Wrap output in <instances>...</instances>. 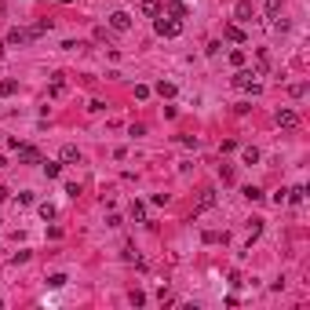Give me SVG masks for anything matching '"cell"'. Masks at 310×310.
Listing matches in <instances>:
<instances>
[{"instance_id": "obj_1", "label": "cell", "mask_w": 310, "mask_h": 310, "mask_svg": "<svg viewBox=\"0 0 310 310\" xmlns=\"http://www.w3.org/2000/svg\"><path fill=\"white\" fill-rule=\"evenodd\" d=\"M252 77H256V73H252V70H241V66H237V73H233V88H241V91H252V95H259V84L256 80H252Z\"/></svg>"}, {"instance_id": "obj_2", "label": "cell", "mask_w": 310, "mask_h": 310, "mask_svg": "<svg viewBox=\"0 0 310 310\" xmlns=\"http://www.w3.org/2000/svg\"><path fill=\"white\" fill-rule=\"evenodd\" d=\"M154 30H157V37H179L183 33V22H179V18H157Z\"/></svg>"}, {"instance_id": "obj_3", "label": "cell", "mask_w": 310, "mask_h": 310, "mask_svg": "<svg viewBox=\"0 0 310 310\" xmlns=\"http://www.w3.org/2000/svg\"><path fill=\"white\" fill-rule=\"evenodd\" d=\"M15 150H18V161H26V164H37V161H40V150L30 146V143H18V139H15Z\"/></svg>"}, {"instance_id": "obj_4", "label": "cell", "mask_w": 310, "mask_h": 310, "mask_svg": "<svg viewBox=\"0 0 310 310\" xmlns=\"http://www.w3.org/2000/svg\"><path fill=\"white\" fill-rule=\"evenodd\" d=\"M110 30H117V33L131 30V15L128 11H114V15H110Z\"/></svg>"}, {"instance_id": "obj_5", "label": "cell", "mask_w": 310, "mask_h": 310, "mask_svg": "<svg viewBox=\"0 0 310 310\" xmlns=\"http://www.w3.org/2000/svg\"><path fill=\"white\" fill-rule=\"evenodd\" d=\"M30 40H33V33L22 30V26H15V30L7 33V44H15V48H22V44H30Z\"/></svg>"}, {"instance_id": "obj_6", "label": "cell", "mask_w": 310, "mask_h": 310, "mask_svg": "<svg viewBox=\"0 0 310 310\" xmlns=\"http://www.w3.org/2000/svg\"><path fill=\"white\" fill-rule=\"evenodd\" d=\"M277 124L281 128H296L299 124V114H296V110H288V106H281L277 110Z\"/></svg>"}, {"instance_id": "obj_7", "label": "cell", "mask_w": 310, "mask_h": 310, "mask_svg": "<svg viewBox=\"0 0 310 310\" xmlns=\"http://www.w3.org/2000/svg\"><path fill=\"white\" fill-rule=\"evenodd\" d=\"M303 197H307V186H292V190H285V201L288 204H303Z\"/></svg>"}, {"instance_id": "obj_8", "label": "cell", "mask_w": 310, "mask_h": 310, "mask_svg": "<svg viewBox=\"0 0 310 310\" xmlns=\"http://www.w3.org/2000/svg\"><path fill=\"white\" fill-rule=\"evenodd\" d=\"M267 70H270V55H267V51L259 48V51H256V70H252V73H256V77H259V73H267Z\"/></svg>"}, {"instance_id": "obj_9", "label": "cell", "mask_w": 310, "mask_h": 310, "mask_svg": "<svg viewBox=\"0 0 310 310\" xmlns=\"http://www.w3.org/2000/svg\"><path fill=\"white\" fill-rule=\"evenodd\" d=\"M227 40H233V44H245V30H241V26H227Z\"/></svg>"}, {"instance_id": "obj_10", "label": "cell", "mask_w": 310, "mask_h": 310, "mask_svg": "<svg viewBox=\"0 0 310 310\" xmlns=\"http://www.w3.org/2000/svg\"><path fill=\"white\" fill-rule=\"evenodd\" d=\"M62 91H66V80H62V73H55V80H51V88H48V95H51V99H59Z\"/></svg>"}, {"instance_id": "obj_11", "label": "cell", "mask_w": 310, "mask_h": 310, "mask_svg": "<svg viewBox=\"0 0 310 310\" xmlns=\"http://www.w3.org/2000/svg\"><path fill=\"white\" fill-rule=\"evenodd\" d=\"M62 161H66V164H77V161H80V150H77V146H62Z\"/></svg>"}, {"instance_id": "obj_12", "label": "cell", "mask_w": 310, "mask_h": 310, "mask_svg": "<svg viewBox=\"0 0 310 310\" xmlns=\"http://www.w3.org/2000/svg\"><path fill=\"white\" fill-rule=\"evenodd\" d=\"M95 40H99V44H106V48H114V33H110L106 26H99V30H95Z\"/></svg>"}, {"instance_id": "obj_13", "label": "cell", "mask_w": 310, "mask_h": 310, "mask_svg": "<svg viewBox=\"0 0 310 310\" xmlns=\"http://www.w3.org/2000/svg\"><path fill=\"white\" fill-rule=\"evenodd\" d=\"M237 18H241V22L252 18V0H237Z\"/></svg>"}, {"instance_id": "obj_14", "label": "cell", "mask_w": 310, "mask_h": 310, "mask_svg": "<svg viewBox=\"0 0 310 310\" xmlns=\"http://www.w3.org/2000/svg\"><path fill=\"white\" fill-rule=\"evenodd\" d=\"M131 219H135V223H146V204H143V201L131 204Z\"/></svg>"}, {"instance_id": "obj_15", "label": "cell", "mask_w": 310, "mask_h": 310, "mask_svg": "<svg viewBox=\"0 0 310 310\" xmlns=\"http://www.w3.org/2000/svg\"><path fill=\"white\" fill-rule=\"evenodd\" d=\"M212 204H215V190H204V194H201V204H197V212L212 208Z\"/></svg>"}, {"instance_id": "obj_16", "label": "cell", "mask_w": 310, "mask_h": 310, "mask_svg": "<svg viewBox=\"0 0 310 310\" xmlns=\"http://www.w3.org/2000/svg\"><path fill=\"white\" fill-rule=\"evenodd\" d=\"M157 95H161V99H172V95H175V84L161 80V84H157Z\"/></svg>"}, {"instance_id": "obj_17", "label": "cell", "mask_w": 310, "mask_h": 310, "mask_svg": "<svg viewBox=\"0 0 310 310\" xmlns=\"http://www.w3.org/2000/svg\"><path fill=\"white\" fill-rule=\"evenodd\" d=\"M241 157H245V164H256L259 161V150L256 146H245V150H241Z\"/></svg>"}, {"instance_id": "obj_18", "label": "cell", "mask_w": 310, "mask_h": 310, "mask_svg": "<svg viewBox=\"0 0 310 310\" xmlns=\"http://www.w3.org/2000/svg\"><path fill=\"white\" fill-rule=\"evenodd\" d=\"M44 175H48V179H59V175H62V164L48 161V164H44Z\"/></svg>"}, {"instance_id": "obj_19", "label": "cell", "mask_w": 310, "mask_h": 310, "mask_svg": "<svg viewBox=\"0 0 310 310\" xmlns=\"http://www.w3.org/2000/svg\"><path fill=\"white\" fill-rule=\"evenodd\" d=\"M281 7H285L281 0H267V18H277V15H281Z\"/></svg>"}, {"instance_id": "obj_20", "label": "cell", "mask_w": 310, "mask_h": 310, "mask_svg": "<svg viewBox=\"0 0 310 310\" xmlns=\"http://www.w3.org/2000/svg\"><path fill=\"white\" fill-rule=\"evenodd\" d=\"M48 30H51V22H48V18H40V22H37V26H33V30H30V33H33V37H44V33H48Z\"/></svg>"}, {"instance_id": "obj_21", "label": "cell", "mask_w": 310, "mask_h": 310, "mask_svg": "<svg viewBox=\"0 0 310 310\" xmlns=\"http://www.w3.org/2000/svg\"><path fill=\"white\" fill-rule=\"evenodd\" d=\"M15 91H18L15 80H0V95H15Z\"/></svg>"}, {"instance_id": "obj_22", "label": "cell", "mask_w": 310, "mask_h": 310, "mask_svg": "<svg viewBox=\"0 0 310 310\" xmlns=\"http://www.w3.org/2000/svg\"><path fill=\"white\" fill-rule=\"evenodd\" d=\"M230 66H245V51H241V48L230 51Z\"/></svg>"}, {"instance_id": "obj_23", "label": "cell", "mask_w": 310, "mask_h": 310, "mask_svg": "<svg viewBox=\"0 0 310 310\" xmlns=\"http://www.w3.org/2000/svg\"><path fill=\"white\" fill-rule=\"evenodd\" d=\"M245 197H248V201H263V190H259V186H245Z\"/></svg>"}, {"instance_id": "obj_24", "label": "cell", "mask_w": 310, "mask_h": 310, "mask_svg": "<svg viewBox=\"0 0 310 310\" xmlns=\"http://www.w3.org/2000/svg\"><path fill=\"white\" fill-rule=\"evenodd\" d=\"M143 11L146 15H161V7H157V0H143Z\"/></svg>"}, {"instance_id": "obj_25", "label": "cell", "mask_w": 310, "mask_h": 310, "mask_svg": "<svg viewBox=\"0 0 310 310\" xmlns=\"http://www.w3.org/2000/svg\"><path fill=\"white\" fill-rule=\"evenodd\" d=\"M48 285H51V288H62V285H66V274H51Z\"/></svg>"}, {"instance_id": "obj_26", "label": "cell", "mask_w": 310, "mask_h": 310, "mask_svg": "<svg viewBox=\"0 0 310 310\" xmlns=\"http://www.w3.org/2000/svg\"><path fill=\"white\" fill-rule=\"evenodd\" d=\"M128 299H131V303H135V307H143V303H146V296H143V292H139V288H135V292H131Z\"/></svg>"}, {"instance_id": "obj_27", "label": "cell", "mask_w": 310, "mask_h": 310, "mask_svg": "<svg viewBox=\"0 0 310 310\" xmlns=\"http://www.w3.org/2000/svg\"><path fill=\"white\" fill-rule=\"evenodd\" d=\"M40 215L44 219H55V204H40Z\"/></svg>"}, {"instance_id": "obj_28", "label": "cell", "mask_w": 310, "mask_h": 310, "mask_svg": "<svg viewBox=\"0 0 310 310\" xmlns=\"http://www.w3.org/2000/svg\"><path fill=\"white\" fill-rule=\"evenodd\" d=\"M168 11H172V18H183V15H186V7H183V4H172Z\"/></svg>"}, {"instance_id": "obj_29", "label": "cell", "mask_w": 310, "mask_h": 310, "mask_svg": "<svg viewBox=\"0 0 310 310\" xmlns=\"http://www.w3.org/2000/svg\"><path fill=\"white\" fill-rule=\"evenodd\" d=\"M0 59H4V44H0Z\"/></svg>"}, {"instance_id": "obj_30", "label": "cell", "mask_w": 310, "mask_h": 310, "mask_svg": "<svg viewBox=\"0 0 310 310\" xmlns=\"http://www.w3.org/2000/svg\"><path fill=\"white\" fill-rule=\"evenodd\" d=\"M0 223H4V219H0Z\"/></svg>"}]
</instances>
